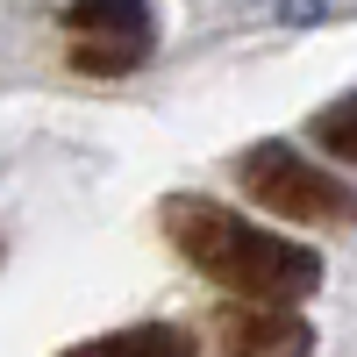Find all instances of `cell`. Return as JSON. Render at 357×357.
<instances>
[{
	"mask_svg": "<svg viewBox=\"0 0 357 357\" xmlns=\"http://www.w3.org/2000/svg\"><path fill=\"white\" fill-rule=\"evenodd\" d=\"M236 178L257 207H272L286 222H357V186H343L336 172H321L314 158H301L293 143H250L236 158Z\"/></svg>",
	"mask_w": 357,
	"mask_h": 357,
	"instance_id": "2",
	"label": "cell"
},
{
	"mask_svg": "<svg viewBox=\"0 0 357 357\" xmlns=\"http://www.w3.org/2000/svg\"><path fill=\"white\" fill-rule=\"evenodd\" d=\"M307 350H314V329L293 307L243 301L215 314V357H307Z\"/></svg>",
	"mask_w": 357,
	"mask_h": 357,
	"instance_id": "4",
	"label": "cell"
},
{
	"mask_svg": "<svg viewBox=\"0 0 357 357\" xmlns=\"http://www.w3.org/2000/svg\"><path fill=\"white\" fill-rule=\"evenodd\" d=\"M65 357H200L193 329H178V321H136V329H114V336H93Z\"/></svg>",
	"mask_w": 357,
	"mask_h": 357,
	"instance_id": "5",
	"label": "cell"
},
{
	"mask_svg": "<svg viewBox=\"0 0 357 357\" xmlns=\"http://www.w3.org/2000/svg\"><path fill=\"white\" fill-rule=\"evenodd\" d=\"M165 236L178 243V257L200 264L215 286L243 293V301H272L293 307L321 286V257L307 243H286V236L243 222L236 207L222 200H193V193H172L165 200Z\"/></svg>",
	"mask_w": 357,
	"mask_h": 357,
	"instance_id": "1",
	"label": "cell"
},
{
	"mask_svg": "<svg viewBox=\"0 0 357 357\" xmlns=\"http://www.w3.org/2000/svg\"><path fill=\"white\" fill-rule=\"evenodd\" d=\"M314 143L336 151L343 165H357V93H343V100H329V107L314 114Z\"/></svg>",
	"mask_w": 357,
	"mask_h": 357,
	"instance_id": "6",
	"label": "cell"
},
{
	"mask_svg": "<svg viewBox=\"0 0 357 357\" xmlns=\"http://www.w3.org/2000/svg\"><path fill=\"white\" fill-rule=\"evenodd\" d=\"M57 22L72 36V72H93V79H122L158 50L151 0H72Z\"/></svg>",
	"mask_w": 357,
	"mask_h": 357,
	"instance_id": "3",
	"label": "cell"
}]
</instances>
